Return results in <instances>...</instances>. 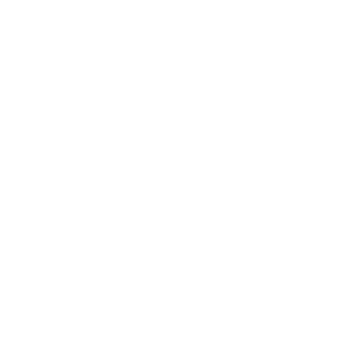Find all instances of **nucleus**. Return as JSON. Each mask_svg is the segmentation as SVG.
<instances>
[]
</instances>
